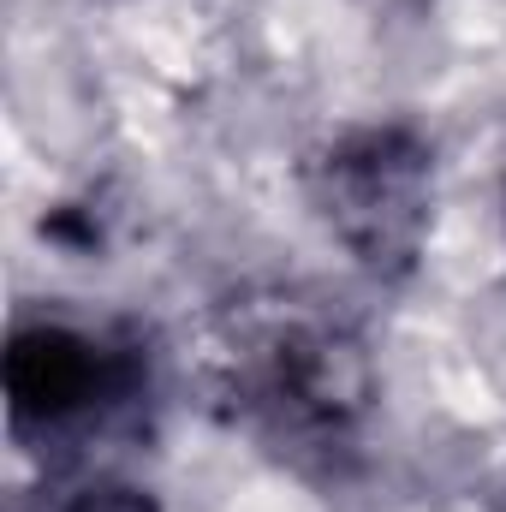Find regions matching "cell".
I'll return each mask as SVG.
<instances>
[{
    "mask_svg": "<svg viewBox=\"0 0 506 512\" xmlns=\"http://www.w3.org/2000/svg\"><path fill=\"white\" fill-rule=\"evenodd\" d=\"M203 376L239 429L298 465H340L376 399L358 328L304 292L221 304L209 322Z\"/></svg>",
    "mask_w": 506,
    "mask_h": 512,
    "instance_id": "cell-1",
    "label": "cell"
},
{
    "mask_svg": "<svg viewBox=\"0 0 506 512\" xmlns=\"http://www.w3.org/2000/svg\"><path fill=\"white\" fill-rule=\"evenodd\" d=\"M304 197L364 274L417 268L435 215V149L411 126H346L304 161Z\"/></svg>",
    "mask_w": 506,
    "mask_h": 512,
    "instance_id": "cell-2",
    "label": "cell"
},
{
    "mask_svg": "<svg viewBox=\"0 0 506 512\" xmlns=\"http://www.w3.org/2000/svg\"><path fill=\"white\" fill-rule=\"evenodd\" d=\"M149 393V352L102 322L36 316L6 352V411L24 441H84Z\"/></svg>",
    "mask_w": 506,
    "mask_h": 512,
    "instance_id": "cell-3",
    "label": "cell"
},
{
    "mask_svg": "<svg viewBox=\"0 0 506 512\" xmlns=\"http://www.w3.org/2000/svg\"><path fill=\"white\" fill-rule=\"evenodd\" d=\"M30 512H155V501H149V489L96 471V477H72V483L42 489L30 501Z\"/></svg>",
    "mask_w": 506,
    "mask_h": 512,
    "instance_id": "cell-4",
    "label": "cell"
},
{
    "mask_svg": "<svg viewBox=\"0 0 506 512\" xmlns=\"http://www.w3.org/2000/svg\"><path fill=\"white\" fill-rule=\"evenodd\" d=\"M495 507H501V512H506V477H501V495H495Z\"/></svg>",
    "mask_w": 506,
    "mask_h": 512,
    "instance_id": "cell-5",
    "label": "cell"
}]
</instances>
